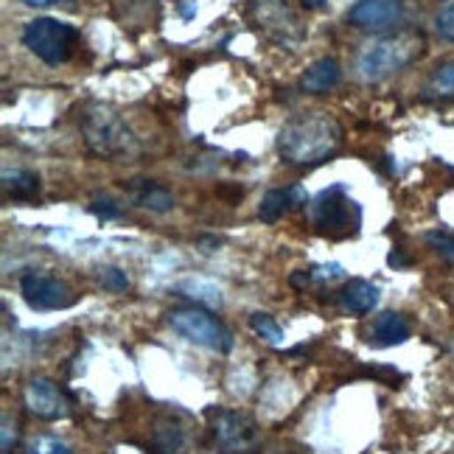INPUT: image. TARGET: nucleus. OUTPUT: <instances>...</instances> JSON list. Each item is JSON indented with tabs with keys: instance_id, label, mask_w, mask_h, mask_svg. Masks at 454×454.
Returning <instances> with one entry per match:
<instances>
[{
	"instance_id": "obj_22",
	"label": "nucleus",
	"mask_w": 454,
	"mask_h": 454,
	"mask_svg": "<svg viewBox=\"0 0 454 454\" xmlns=\"http://www.w3.org/2000/svg\"><path fill=\"white\" fill-rule=\"evenodd\" d=\"M98 281L104 289H110V292H127L129 289V278L124 270H118V267H101L98 270Z\"/></svg>"
},
{
	"instance_id": "obj_20",
	"label": "nucleus",
	"mask_w": 454,
	"mask_h": 454,
	"mask_svg": "<svg viewBox=\"0 0 454 454\" xmlns=\"http://www.w3.org/2000/svg\"><path fill=\"white\" fill-rule=\"evenodd\" d=\"M429 90L434 96H454V62L441 65L429 79Z\"/></svg>"
},
{
	"instance_id": "obj_28",
	"label": "nucleus",
	"mask_w": 454,
	"mask_h": 454,
	"mask_svg": "<svg viewBox=\"0 0 454 454\" xmlns=\"http://www.w3.org/2000/svg\"><path fill=\"white\" fill-rule=\"evenodd\" d=\"M317 278H323V281H334V278H342V267H340V264L320 267V270H317Z\"/></svg>"
},
{
	"instance_id": "obj_23",
	"label": "nucleus",
	"mask_w": 454,
	"mask_h": 454,
	"mask_svg": "<svg viewBox=\"0 0 454 454\" xmlns=\"http://www.w3.org/2000/svg\"><path fill=\"white\" fill-rule=\"evenodd\" d=\"M26 454H74L71 446H67L65 441L59 438H48V434H43V438H34L28 451Z\"/></svg>"
},
{
	"instance_id": "obj_6",
	"label": "nucleus",
	"mask_w": 454,
	"mask_h": 454,
	"mask_svg": "<svg viewBox=\"0 0 454 454\" xmlns=\"http://www.w3.org/2000/svg\"><path fill=\"white\" fill-rule=\"evenodd\" d=\"M168 325L177 331V334L194 345H202L207 351L227 354L233 348V337L214 314H207L205 309L197 306H185V309H171L168 314Z\"/></svg>"
},
{
	"instance_id": "obj_4",
	"label": "nucleus",
	"mask_w": 454,
	"mask_h": 454,
	"mask_svg": "<svg viewBox=\"0 0 454 454\" xmlns=\"http://www.w3.org/2000/svg\"><path fill=\"white\" fill-rule=\"evenodd\" d=\"M23 43L34 57H40L45 65H62L74 57V48L79 43V31L54 17H37L26 23Z\"/></svg>"
},
{
	"instance_id": "obj_24",
	"label": "nucleus",
	"mask_w": 454,
	"mask_h": 454,
	"mask_svg": "<svg viewBox=\"0 0 454 454\" xmlns=\"http://www.w3.org/2000/svg\"><path fill=\"white\" fill-rule=\"evenodd\" d=\"M427 244L438 253L443 261H449V264H454V239L446 236V233H427Z\"/></svg>"
},
{
	"instance_id": "obj_11",
	"label": "nucleus",
	"mask_w": 454,
	"mask_h": 454,
	"mask_svg": "<svg viewBox=\"0 0 454 454\" xmlns=\"http://www.w3.org/2000/svg\"><path fill=\"white\" fill-rule=\"evenodd\" d=\"M258 23L264 26L275 40L281 43H294L301 40V20L294 17L292 9H286L281 0H258Z\"/></svg>"
},
{
	"instance_id": "obj_19",
	"label": "nucleus",
	"mask_w": 454,
	"mask_h": 454,
	"mask_svg": "<svg viewBox=\"0 0 454 454\" xmlns=\"http://www.w3.org/2000/svg\"><path fill=\"white\" fill-rule=\"evenodd\" d=\"M250 328H253V334L255 337H261L264 342H270V345H281L284 342V328L278 325L270 314H264V311H255V314H250Z\"/></svg>"
},
{
	"instance_id": "obj_27",
	"label": "nucleus",
	"mask_w": 454,
	"mask_h": 454,
	"mask_svg": "<svg viewBox=\"0 0 454 454\" xmlns=\"http://www.w3.org/2000/svg\"><path fill=\"white\" fill-rule=\"evenodd\" d=\"M90 211H93L98 219H118V216H121V207H115L113 200H96V202L90 205Z\"/></svg>"
},
{
	"instance_id": "obj_10",
	"label": "nucleus",
	"mask_w": 454,
	"mask_h": 454,
	"mask_svg": "<svg viewBox=\"0 0 454 454\" xmlns=\"http://www.w3.org/2000/svg\"><path fill=\"white\" fill-rule=\"evenodd\" d=\"M401 4L398 0H359V4L348 12V23L364 28V31H384L401 23Z\"/></svg>"
},
{
	"instance_id": "obj_14",
	"label": "nucleus",
	"mask_w": 454,
	"mask_h": 454,
	"mask_svg": "<svg viewBox=\"0 0 454 454\" xmlns=\"http://www.w3.org/2000/svg\"><path fill=\"white\" fill-rule=\"evenodd\" d=\"M410 334H412V328H410L404 314H398V311H381L373 320V342L381 348L407 342Z\"/></svg>"
},
{
	"instance_id": "obj_13",
	"label": "nucleus",
	"mask_w": 454,
	"mask_h": 454,
	"mask_svg": "<svg viewBox=\"0 0 454 454\" xmlns=\"http://www.w3.org/2000/svg\"><path fill=\"white\" fill-rule=\"evenodd\" d=\"M306 205V194L294 185V188H278V191H267V197L261 200L258 216L264 222H278L281 216H286L292 207Z\"/></svg>"
},
{
	"instance_id": "obj_31",
	"label": "nucleus",
	"mask_w": 454,
	"mask_h": 454,
	"mask_svg": "<svg viewBox=\"0 0 454 454\" xmlns=\"http://www.w3.org/2000/svg\"><path fill=\"white\" fill-rule=\"evenodd\" d=\"M298 4H303V6H309V9H314V6H323L325 0H298Z\"/></svg>"
},
{
	"instance_id": "obj_25",
	"label": "nucleus",
	"mask_w": 454,
	"mask_h": 454,
	"mask_svg": "<svg viewBox=\"0 0 454 454\" xmlns=\"http://www.w3.org/2000/svg\"><path fill=\"white\" fill-rule=\"evenodd\" d=\"M0 449H4V454H12V449L17 446V438H20V427H17V421L9 415V412H4V429H0Z\"/></svg>"
},
{
	"instance_id": "obj_21",
	"label": "nucleus",
	"mask_w": 454,
	"mask_h": 454,
	"mask_svg": "<svg viewBox=\"0 0 454 454\" xmlns=\"http://www.w3.org/2000/svg\"><path fill=\"white\" fill-rule=\"evenodd\" d=\"M183 449V432L177 427H163L157 429V451L160 454H180Z\"/></svg>"
},
{
	"instance_id": "obj_12",
	"label": "nucleus",
	"mask_w": 454,
	"mask_h": 454,
	"mask_svg": "<svg viewBox=\"0 0 454 454\" xmlns=\"http://www.w3.org/2000/svg\"><path fill=\"white\" fill-rule=\"evenodd\" d=\"M129 197L135 205L146 207V211H154V214H163V211H171L174 207V194L168 188H163L160 183L154 180H132L129 183Z\"/></svg>"
},
{
	"instance_id": "obj_3",
	"label": "nucleus",
	"mask_w": 454,
	"mask_h": 454,
	"mask_svg": "<svg viewBox=\"0 0 454 454\" xmlns=\"http://www.w3.org/2000/svg\"><path fill=\"white\" fill-rule=\"evenodd\" d=\"M424 40L412 31L393 34V37L373 40L362 48V54L356 57V74L362 82H381L404 67L421 54Z\"/></svg>"
},
{
	"instance_id": "obj_7",
	"label": "nucleus",
	"mask_w": 454,
	"mask_h": 454,
	"mask_svg": "<svg viewBox=\"0 0 454 454\" xmlns=\"http://www.w3.org/2000/svg\"><path fill=\"white\" fill-rule=\"evenodd\" d=\"M207 421H211L216 443L227 454H250L258 446V427L250 415L239 410H211Z\"/></svg>"
},
{
	"instance_id": "obj_30",
	"label": "nucleus",
	"mask_w": 454,
	"mask_h": 454,
	"mask_svg": "<svg viewBox=\"0 0 454 454\" xmlns=\"http://www.w3.org/2000/svg\"><path fill=\"white\" fill-rule=\"evenodd\" d=\"M23 4H28V6H51L54 0H23Z\"/></svg>"
},
{
	"instance_id": "obj_15",
	"label": "nucleus",
	"mask_w": 454,
	"mask_h": 454,
	"mask_svg": "<svg viewBox=\"0 0 454 454\" xmlns=\"http://www.w3.org/2000/svg\"><path fill=\"white\" fill-rule=\"evenodd\" d=\"M337 82H340V65H337V59L323 57L314 65H309V71L301 79V87H303L306 93L320 96V93H328Z\"/></svg>"
},
{
	"instance_id": "obj_9",
	"label": "nucleus",
	"mask_w": 454,
	"mask_h": 454,
	"mask_svg": "<svg viewBox=\"0 0 454 454\" xmlns=\"http://www.w3.org/2000/svg\"><path fill=\"white\" fill-rule=\"evenodd\" d=\"M23 401L34 415L43 418V421H62V418L71 415V401L59 390L57 381H51L45 376H34L26 384Z\"/></svg>"
},
{
	"instance_id": "obj_18",
	"label": "nucleus",
	"mask_w": 454,
	"mask_h": 454,
	"mask_svg": "<svg viewBox=\"0 0 454 454\" xmlns=\"http://www.w3.org/2000/svg\"><path fill=\"white\" fill-rule=\"evenodd\" d=\"M180 292L185 298L197 301V303H207V306H222V289L211 281H202V278H188V281L180 284Z\"/></svg>"
},
{
	"instance_id": "obj_26",
	"label": "nucleus",
	"mask_w": 454,
	"mask_h": 454,
	"mask_svg": "<svg viewBox=\"0 0 454 454\" xmlns=\"http://www.w3.org/2000/svg\"><path fill=\"white\" fill-rule=\"evenodd\" d=\"M434 26H438V31L443 34L446 40L454 43V0L438 12V17H434Z\"/></svg>"
},
{
	"instance_id": "obj_16",
	"label": "nucleus",
	"mask_w": 454,
	"mask_h": 454,
	"mask_svg": "<svg viewBox=\"0 0 454 454\" xmlns=\"http://www.w3.org/2000/svg\"><path fill=\"white\" fill-rule=\"evenodd\" d=\"M340 303L345 311H351V314H368L379 303V286H373L368 281L345 284V289L340 292Z\"/></svg>"
},
{
	"instance_id": "obj_2",
	"label": "nucleus",
	"mask_w": 454,
	"mask_h": 454,
	"mask_svg": "<svg viewBox=\"0 0 454 454\" xmlns=\"http://www.w3.org/2000/svg\"><path fill=\"white\" fill-rule=\"evenodd\" d=\"M82 132L84 141L90 146V152H96L104 160H129L137 152H141V144L132 135V129L124 124V118L118 113H113L110 107H90L82 118Z\"/></svg>"
},
{
	"instance_id": "obj_17",
	"label": "nucleus",
	"mask_w": 454,
	"mask_h": 454,
	"mask_svg": "<svg viewBox=\"0 0 454 454\" xmlns=\"http://www.w3.org/2000/svg\"><path fill=\"white\" fill-rule=\"evenodd\" d=\"M4 188L12 200H34L40 194V177L34 171H4Z\"/></svg>"
},
{
	"instance_id": "obj_8",
	"label": "nucleus",
	"mask_w": 454,
	"mask_h": 454,
	"mask_svg": "<svg viewBox=\"0 0 454 454\" xmlns=\"http://www.w3.org/2000/svg\"><path fill=\"white\" fill-rule=\"evenodd\" d=\"M20 294L31 309L40 311H54V309H67L76 298L74 289L54 275L43 272H28L20 278Z\"/></svg>"
},
{
	"instance_id": "obj_5",
	"label": "nucleus",
	"mask_w": 454,
	"mask_h": 454,
	"mask_svg": "<svg viewBox=\"0 0 454 454\" xmlns=\"http://www.w3.org/2000/svg\"><path fill=\"white\" fill-rule=\"evenodd\" d=\"M309 216L314 227H320L323 233H331V236H345L351 231H359V222H362L359 205L348 197L345 185H331L320 191L309 205Z\"/></svg>"
},
{
	"instance_id": "obj_29",
	"label": "nucleus",
	"mask_w": 454,
	"mask_h": 454,
	"mask_svg": "<svg viewBox=\"0 0 454 454\" xmlns=\"http://www.w3.org/2000/svg\"><path fill=\"white\" fill-rule=\"evenodd\" d=\"M309 272H298V275H292V286H303V284H309Z\"/></svg>"
},
{
	"instance_id": "obj_1",
	"label": "nucleus",
	"mask_w": 454,
	"mask_h": 454,
	"mask_svg": "<svg viewBox=\"0 0 454 454\" xmlns=\"http://www.w3.org/2000/svg\"><path fill=\"white\" fill-rule=\"evenodd\" d=\"M342 146V127L328 113H303L292 118L278 135V152L292 166H314L328 160Z\"/></svg>"
}]
</instances>
